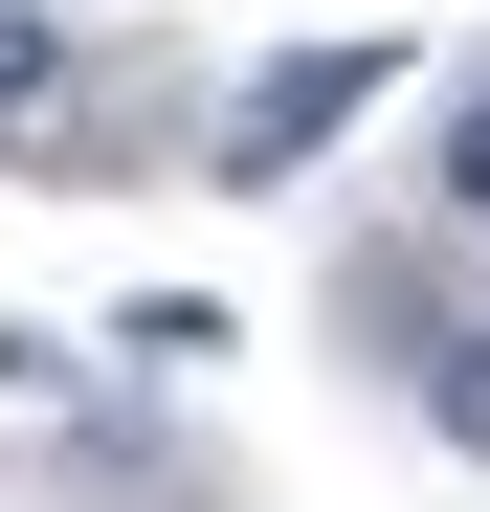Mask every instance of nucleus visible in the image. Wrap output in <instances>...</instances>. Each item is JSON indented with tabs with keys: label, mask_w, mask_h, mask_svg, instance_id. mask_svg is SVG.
<instances>
[{
	"label": "nucleus",
	"mask_w": 490,
	"mask_h": 512,
	"mask_svg": "<svg viewBox=\"0 0 490 512\" xmlns=\"http://www.w3.org/2000/svg\"><path fill=\"white\" fill-rule=\"evenodd\" d=\"M446 201L490 223V90H446Z\"/></svg>",
	"instance_id": "20e7f679"
},
{
	"label": "nucleus",
	"mask_w": 490,
	"mask_h": 512,
	"mask_svg": "<svg viewBox=\"0 0 490 512\" xmlns=\"http://www.w3.org/2000/svg\"><path fill=\"white\" fill-rule=\"evenodd\" d=\"M67 112V0H0V134Z\"/></svg>",
	"instance_id": "f03ea898"
},
{
	"label": "nucleus",
	"mask_w": 490,
	"mask_h": 512,
	"mask_svg": "<svg viewBox=\"0 0 490 512\" xmlns=\"http://www.w3.org/2000/svg\"><path fill=\"white\" fill-rule=\"evenodd\" d=\"M424 423H446V446L490 468V334H446V357H424Z\"/></svg>",
	"instance_id": "7ed1b4c3"
},
{
	"label": "nucleus",
	"mask_w": 490,
	"mask_h": 512,
	"mask_svg": "<svg viewBox=\"0 0 490 512\" xmlns=\"http://www.w3.org/2000/svg\"><path fill=\"white\" fill-rule=\"evenodd\" d=\"M357 112H379V45H290V67H245V90H223V179H312Z\"/></svg>",
	"instance_id": "f257e3e1"
}]
</instances>
